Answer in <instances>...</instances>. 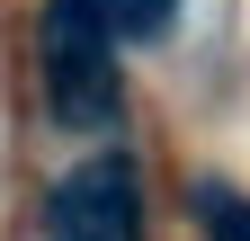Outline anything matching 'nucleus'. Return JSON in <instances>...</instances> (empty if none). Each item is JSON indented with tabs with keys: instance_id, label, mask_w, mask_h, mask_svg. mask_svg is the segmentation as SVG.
I'll list each match as a JSON object with an SVG mask.
<instances>
[{
	"instance_id": "nucleus-1",
	"label": "nucleus",
	"mask_w": 250,
	"mask_h": 241,
	"mask_svg": "<svg viewBox=\"0 0 250 241\" xmlns=\"http://www.w3.org/2000/svg\"><path fill=\"white\" fill-rule=\"evenodd\" d=\"M45 107L62 125H107L116 116V36L99 27L89 0L45 9Z\"/></svg>"
},
{
	"instance_id": "nucleus-2",
	"label": "nucleus",
	"mask_w": 250,
	"mask_h": 241,
	"mask_svg": "<svg viewBox=\"0 0 250 241\" xmlns=\"http://www.w3.org/2000/svg\"><path fill=\"white\" fill-rule=\"evenodd\" d=\"M54 241H143V188L125 152H89L81 170H62V188L45 197Z\"/></svg>"
},
{
	"instance_id": "nucleus-3",
	"label": "nucleus",
	"mask_w": 250,
	"mask_h": 241,
	"mask_svg": "<svg viewBox=\"0 0 250 241\" xmlns=\"http://www.w3.org/2000/svg\"><path fill=\"white\" fill-rule=\"evenodd\" d=\"M89 9H99L107 36H170V9H179V0H89Z\"/></svg>"
},
{
	"instance_id": "nucleus-4",
	"label": "nucleus",
	"mask_w": 250,
	"mask_h": 241,
	"mask_svg": "<svg viewBox=\"0 0 250 241\" xmlns=\"http://www.w3.org/2000/svg\"><path fill=\"white\" fill-rule=\"evenodd\" d=\"M197 215H206V241H250V197L232 188H197Z\"/></svg>"
}]
</instances>
